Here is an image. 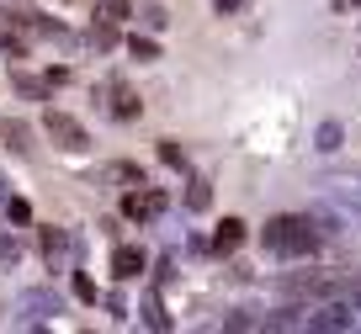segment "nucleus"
Instances as JSON below:
<instances>
[{
	"label": "nucleus",
	"instance_id": "obj_20",
	"mask_svg": "<svg viewBox=\"0 0 361 334\" xmlns=\"http://www.w3.org/2000/svg\"><path fill=\"white\" fill-rule=\"evenodd\" d=\"M6 218L11 223H32V202L27 197H6Z\"/></svg>",
	"mask_w": 361,
	"mask_h": 334
},
{
	"label": "nucleus",
	"instance_id": "obj_5",
	"mask_svg": "<svg viewBox=\"0 0 361 334\" xmlns=\"http://www.w3.org/2000/svg\"><path fill=\"white\" fill-rule=\"evenodd\" d=\"M54 313H64V297L54 287H32L16 297V323H48Z\"/></svg>",
	"mask_w": 361,
	"mask_h": 334
},
{
	"label": "nucleus",
	"instance_id": "obj_4",
	"mask_svg": "<svg viewBox=\"0 0 361 334\" xmlns=\"http://www.w3.org/2000/svg\"><path fill=\"white\" fill-rule=\"evenodd\" d=\"M165 207H170V197H165L159 186H149V180L123 191V218H128V223H154Z\"/></svg>",
	"mask_w": 361,
	"mask_h": 334
},
{
	"label": "nucleus",
	"instance_id": "obj_10",
	"mask_svg": "<svg viewBox=\"0 0 361 334\" xmlns=\"http://www.w3.org/2000/svg\"><path fill=\"white\" fill-rule=\"evenodd\" d=\"M144 329H170V313H165V297H159V287H149L144 292Z\"/></svg>",
	"mask_w": 361,
	"mask_h": 334
},
{
	"label": "nucleus",
	"instance_id": "obj_2",
	"mask_svg": "<svg viewBox=\"0 0 361 334\" xmlns=\"http://www.w3.org/2000/svg\"><path fill=\"white\" fill-rule=\"evenodd\" d=\"M43 133H48V144H54L59 154H85V149H90L85 123H75L69 111H54V106H48V111H43Z\"/></svg>",
	"mask_w": 361,
	"mask_h": 334
},
{
	"label": "nucleus",
	"instance_id": "obj_7",
	"mask_svg": "<svg viewBox=\"0 0 361 334\" xmlns=\"http://www.w3.org/2000/svg\"><path fill=\"white\" fill-rule=\"evenodd\" d=\"M144 271H149L144 245H112V281H138Z\"/></svg>",
	"mask_w": 361,
	"mask_h": 334
},
{
	"label": "nucleus",
	"instance_id": "obj_1",
	"mask_svg": "<svg viewBox=\"0 0 361 334\" xmlns=\"http://www.w3.org/2000/svg\"><path fill=\"white\" fill-rule=\"evenodd\" d=\"M324 245H329V234L319 223V212H276L260 228V249L276 260H314Z\"/></svg>",
	"mask_w": 361,
	"mask_h": 334
},
{
	"label": "nucleus",
	"instance_id": "obj_9",
	"mask_svg": "<svg viewBox=\"0 0 361 334\" xmlns=\"http://www.w3.org/2000/svg\"><path fill=\"white\" fill-rule=\"evenodd\" d=\"M340 144H345V123H340V117H324V123L314 128V149L319 154H335Z\"/></svg>",
	"mask_w": 361,
	"mask_h": 334
},
{
	"label": "nucleus",
	"instance_id": "obj_25",
	"mask_svg": "<svg viewBox=\"0 0 361 334\" xmlns=\"http://www.w3.org/2000/svg\"><path fill=\"white\" fill-rule=\"evenodd\" d=\"M356 6H361V0H335V11H356Z\"/></svg>",
	"mask_w": 361,
	"mask_h": 334
},
{
	"label": "nucleus",
	"instance_id": "obj_6",
	"mask_svg": "<svg viewBox=\"0 0 361 334\" xmlns=\"http://www.w3.org/2000/svg\"><path fill=\"white\" fill-rule=\"evenodd\" d=\"M102 96H106V111H112L117 123H138V117H144V101H138V90L123 85V80H112Z\"/></svg>",
	"mask_w": 361,
	"mask_h": 334
},
{
	"label": "nucleus",
	"instance_id": "obj_22",
	"mask_svg": "<svg viewBox=\"0 0 361 334\" xmlns=\"http://www.w3.org/2000/svg\"><path fill=\"white\" fill-rule=\"evenodd\" d=\"M16 260H22V245L11 234H0V266H16Z\"/></svg>",
	"mask_w": 361,
	"mask_h": 334
},
{
	"label": "nucleus",
	"instance_id": "obj_18",
	"mask_svg": "<svg viewBox=\"0 0 361 334\" xmlns=\"http://www.w3.org/2000/svg\"><path fill=\"white\" fill-rule=\"evenodd\" d=\"M96 22H106V27H123V22H128V0H106L102 11H96Z\"/></svg>",
	"mask_w": 361,
	"mask_h": 334
},
{
	"label": "nucleus",
	"instance_id": "obj_19",
	"mask_svg": "<svg viewBox=\"0 0 361 334\" xmlns=\"http://www.w3.org/2000/svg\"><path fill=\"white\" fill-rule=\"evenodd\" d=\"M69 287H75V297H80V302H96V297H102V292H96V281H90L80 266H75V281H69Z\"/></svg>",
	"mask_w": 361,
	"mask_h": 334
},
{
	"label": "nucleus",
	"instance_id": "obj_24",
	"mask_svg": "<svg viewBox=\"0 0 361 334\" xmlns=\"http://www.w3.org/2000/svg\"><path fill=\"white\" fill-rule=\"evenodd\" d=\"M106 313H112V318H128V297H123V292H112V297H106Z\"/></svg>",
	"mask_w": 361,
	"mask_h": 334
},
{
	"label": "nucleus",
	"instance_id": "obj_12",
	"mask_svg": "<svg viewBox=\"0 0 361 334\" xmlns=\"http://www.w3.org/2000/svg\"><path fill=\"white\" fill-rule=\"evenodd\" d=\"M123 43H128V54H133L138 64H154V58H165V54H159V43H154L149 32H128Z\"/></svg>",
	"mask_w": 361,
	"mask_h": 334
},
{
	"label": "nucleus",
	"instance_id": "obj_8",
	"mask_svg": "<svg viewBox=\"0 0 361 334\" xmlns=\"http://www.w3.org/2000/svg\"><path fill=\"white\" fill-rule=\"evenodd\" d=\"M245 239H250V223H245V218H224V223L213 228V255H218V260L239 255V249H245Z\"/></svg>",
	"mask_w": 361,
	"mask_h": 334
},
{
	"label": "nucleus",
	"instance_id": "obj_23",
	"mask_svg": "<svg viewBox=\"0 0 361 334\" xmlns=\"http://www.w3.org/2000/svg\"><path fill=\"white\" fill-rule=\"evenodd\" d=\"M250 0H213V16H239Z\"/></svg>",
	"mask_w": 361,
	"mask_h": 334
},
{
	"label": "nucleus",
	"instance_id": "obj_21",
	"mask_svg": "<svg viewBox=\"0 0 361 334\" xmlns=\"http://www.w3.org/2000/svg\"><path fill=\"white\" fill-rule=\"evenodd\" d=\"M224 329H260V318H255L250 308H234V313L224 318Z\"/></svg>",
	"mask_w": 361,
	"mask_h": 334
},
{
	"label": "nucleus",
	"instance_id": "obj_13",
	"mask_svg": "<svg viewBox=\"0 0 361 334\" xmlns=\"http://www.w3.org/2000/svg\"><path fill=\"white\" fill-rule=\"evenodd\" d=\"M207 207H213V186L202 175H192L186 180V212H207Z\"/></svg>",
	"mask_w": 361,
	"mask_h": 334
},
{
	"label": "nucleus",
	"instance_id": "obj_16",
	"mask_svg": "<svg viewBox=\"0 0 361 334\" xmlns=\"http://www.w3.org/2000/svg\"><path fill=\"white\" fill-rule=\"evenodd\" d=\"M0 138H6L16 154H27V149H32V133H27V123H6V128H0Z\"/></svg>",
	"mask_w": 361,
	"mask_h": 334
},
{
	"label": "nucleus",
	"instance_id": "obj_15",
	"mask_svg": "<svg viewBox=\"0 0 361 334\" xmlns=\"http://www.w3.org/2000/svg\"><path fill=\"white\" fill-rule=\"evenodd\" d=\"M138 22H144V27H154V32H165L170 11H165V6H159V0H144V6H138Z\"/></svg>",
	"mask_w": 361,
	"mask_h": 334
},
{
	"label": "nucleus",
	"instance_id": "obj_3",
	"mask_svg": "<svg viewBox=\"0 0 361 334\" xmlns=\"http://www.w3.org/2000/svg\"><path fill=\"white\" fill-rule=\"evenodd\" d=\"M37 249H43L48 271H69L80 260V239L69 234V228H59V223H43V228H37Z\"/></svg>",
	"mask_w": 361,
	"mask_h": 334
},
{
	"label": "nucleus",
	"instance_id": "obj_17",
	"mask_svg": "<svg viewBox=\"0 0 361 334\" xmlns=\"http://www.w3.org/2000/svg\"><path fill=\"white\" fill-rule=\"evenodd\" d=\"M159 159H165L170 170H192V165H186V149H180L176 138H159Z\"/></svg>",
	"mask_w": 361,
	"mask_h": 334
},
{
	"label": "nucleus",
	"instance_id": "obj_14",
	"mask_svg": "<svg viewBox=\"0 0 361 334\" xmlns=\"http://www.w3.org/2000/svg\"><path fill=\"white\" fill-rule=\"evenodd\" d=\"M106 180H123V191H128V186H144V170H138L133 159H112V165H106Z\"/></svg>",
	"mask_w": 361,
	"mask_h": 334
},
{
	"label": "nucleus",
	"instance_id": "obj_11",
	"mask_svg": "<svg viewBox=\"0 0 361 334\" xmlns=\"http://www.w3.org/2000/svg\"><path fill=\"white\" fill-rule=\"evenodd\" d=\"M11 85L22 90L27 101H48V90H54V85H48V75H27V69H11Z\"/></svg>",
	"mask_w": 361,
	"mask_h": 334
}]
</instances>
